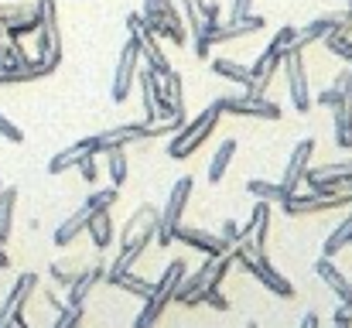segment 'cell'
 I'll list each match as a JSON object with an SVG mask.
<instances>
[{
  "instance_id": "cell-1",
  "label": "cell",
  "mask_w": 352,
  "mask_h": 328,
  "mask_svg": "<svg viewBox=\"0 0 352 328\" xmlns=\"http://www.w3.org/2000/svg\"><path fill=\"white\" fill-rule=\"evenodd\" d=\"M185 274H188L185 260H171V263L157 274L154 291L144 298V308H140V315L133 318V328H157L161 315H164V308L175 301V291H178V284H182Z\"/></svg>"
},
{
  "instance_id": "cell-2",
  "label": "cell",
  "mask_w": 352,
  "mask_h": 328,
  "mask_svg": "<svg viewBox=\"0 0 352 328\" xmlns=\"http://www.w3.org/2000/svg\"><path fill=\"white\" fill-rule=\"evenodd\" d=\"M219 116H223V103L219 100H212L209 107L202 109L195 120H185V127L178 130V133H171V144H168V154L171 157H178V161H185V157H192L209 137H212V130H216V123H219Z\"/></svg>"
},
{
  "instance_id": "cell-3",
  "label": "cell",
  "mask_w": 352,
  "mask_h": 328,
  "mask_svg": "<svg viewBox=\"0 0 352 328\" xmlns=\"http://www.w3.org/2000/svg\"><path fill=\"white\" fill-rule=\"evenodd\" d=\"M233 270V256H206V263L195 270V274H185L178 291H175V301L185 305V308H195V298L206 291V287H223L226 274Z\"/></svg>"
},
{
  "instance_id": "cell-4",
  "label": "cell",
  "mask_w": 352,
  "mask_h": 328,
  "mask_svg": "<svg viewBox=\"0 0 352 328\" xmlns=\"http://www.w3.org/2000/svg\"><path fill=\"white\" fill-rule=\"evenodd\" d=\"M294 41H298V28L294 24H284V28H277V34L267 41V48L256 55V62H253V79H256V89L253 93H260V96H267V86H270V79H274V72L284 65V52L287 48H294Z\"/></svg>"
},
{
  "instance_id": "cell-5",
  "label": "cell",
  "mask_w": 352,
  "mask_h": 328,
  "mask_svg": "<svg viewBox=\"0 0 352 328\" xmlns=\"http://www.w3.org/2000/svg\"><path fill=\"white\" fill-rule=\"evenodd\" d=\"M144 24L157 34V38H168L171 45L185 48L188 45V31H185V17L182 10L175 7V0H144Z\"/></svg>"
},
{
  "instance_id": "cell-6",
  "label": "cell",
  "mask_w": 352,
  "mask_h": 328,
  "mask_svg": "<svg viewBox=\"0 0 352 328\" xmlns=\"http://www.w3.org/2000/svg\"><path fill=\"white\" fill-rule=\"evenodd\" d=\"M41 24H38V52L31 58L45 62L48 69H58L62 62V28H58V0H38Z\"/></svg>"
},
{
  "instance_id": "cell-7",
  "label": "cell",
  "mask_w": 352,
  "mask_h": 328,
  "mask_svg": "<svg viewBox=\"0 0 352 328\" xmlns=\"http://www.w3.org/2000/svg\"><path fill=\"white\" fill-rule=\"evenodd\" d=\"M192 188H195V182H192V175H185V178H178L175 188L168 192V202H164V209H161V216H157V236H154L157 246H171V243H175V229L182 226V216H185V206H188Z\"/></svg>"
},
{
  "instance_id": "cell-8",
  "label": "cell",
  "mask_w": 352,
  "mask_h": 328,
  "mask_svg": "<svg viewBox=\"0 0 352 328\" xmlns=\"http://www.w3.org/2000/svg\"><path fill=\"white\" fill-rule=\"evenodd\" d=\"M230 256H233V263H239L246 274H253L270 294H277V298H294V284L270 263V256L263 253V256H250V253H243V250H230Z\"/></svg>"
},
{
  "instance_id": "cell-9",
  "label": "cell",
  "mask_w": 352,
  "mask_h": 328,
  "mask_svg": "<svg viewBox=\"0 0 352 328\" xmlns=\"http://www.w3.org/2000/svg\"><path fill=\"white\" fill-rule=\"evenodd\" d=\"M126 34L137 38V45H140V62H147V69H151L157 79H164V76L171 72V62H168V55H164V48H161V38L144 24L140 14H130V17H126Z\"/></svg>"
},
{
  "instance_id": "cell-10",
  "label": "cell",
  "mask_w": 352,
  "mask_h": 328,
  "mask_svg": "<svg viewBox=\"0 0 352 328\" xmlns=\"http://www.w3.org/2000/svg\"><path fill=\"white\" fill-rule=\"evenodd\" d=\"M284 79H287V96L294 103V113H311V86H308V65H305V52L301 48H287L284 52Z\"/></svg>"
},
{
  "instance_id": "cell-11",
  "label": "cell",
  "mask_w": 352,
  "mask_h": 328,
  "mask_svg": "<svg viewBox=\"0 0 352 328\" xmlns=\"http://www.w3.org/2000/svg\"><path fill=\"white\" fill-rule=\"evenodd\" d=\"M332 34H352V7L349 10H332V14H322L315 21H308L305 28H298V41L294 48H308V45H318V41H329Z\"/></svg>"
},
{
  "instance_id": "cell-12",
  "label": "cell",
  "mask_w": 352,
  "mask_h": 328,
  "mask_svg": "<svg viewBox=\"0 0 352 328\" xmlns=\"http://www.w3.org/2000/svg\"><path fill=\"white\" fill-rule=\"evenodd\" d=\"M137 69H140V45L137 38L126 34V45L120 48V62H117V72H113V103H126L130 100V89L137 86Z\"/></svg>"
},
{
  "instance_id": "cell-13",
  "label": "cell",
  "mask_w": 352,
  "mask_h": 328,
  "mask_svg": "<svg viewBox=\"0 0 352 328\" xmlns=\"http://www.w3.org/2000/svg\"><path fill=\"white\" fill-rule=\"evenodd\" d=\"M82 140H86V151L103 154V151H110V147H126V144L151 140V127H147V123H120V127H110V130H103V133L82 137Z\"/></svg>"
},
{
  "instance_id": "cell-14",
  "label": "cell",
  "mask_w": 352,
  "mask_h": 328,
  "mask_svg": "<svg viewBox=\"0 0 352 328\" xmlns=\"http://www.w3.org/2000/svg\"><path fill=\"white\" fill-rule=\"evenodd\" d=\"M311 157H315V140H311V137L298 140V144H294V151H291V157H287L284 178H280V188L287 192V199L301 192L305 175H308V168H311Z\"/></svg>"
},
{
  "instance_id": "cell-15",
  "label": "cell",
  "mask_w": 352,
  "mask_h": 328,
  "mask_svg": "<svg viewBox=\"0 0 352 328\" xmlns=\"http://www.w3.org/2000/svg\"><path fill=\"white\" fill-rule=\"evenodd\" d=\"M223 113L233 116H256V120H280L284 109L277 107L274 100L260 96V93H239V96H223Z\"/></svg>"
},
{
  "instance_id": "cell-16",
  "label": "cell",
  "mask_w": 352,
  "mask_h": 328,
  "mask_svg": "<svg viewBox=\"0 0 352 328\" xmlns=\"http://www.w3.org/2000/svg\"><path fill=\"white\" fill-rule=\"evenodd\" d=\"M34 291H38V274H34V270H24V274L14 281L10 294L3 298V305H0V328H14V318L24 315V305L31 301Z\"/></svg>"
},
{
  "instance_id": "cell-17",
  "label": "cell",
  "mask_w": 352,
  "mask_h": 328,
  "mask_svg": "<svg viewBox=\"0 0 352 328\" xmlns=\"http://www.w3.org/2000/svg\"><path fill=\"white\" fill-rule=\"evenodd\" d=\"M107 270H110V263H107V260H93V263H86V270L69 284L65 308H82V305L89 301V294L96 291V284H100V281H107Z\"/></svg>"
},
{
  "instance_id": "cell-18",
  "label": "cell",
  "mask_w": 352,
  "mask_h": 328,
  "mask_svg": "<svg viewBox=\"0 0 352 328\" xmlns=\"http://www.w3.org/2000/svg\"><path fill=\"white\" fill-rule=\"evenodd\" d=\"M175 239H182L185 246L206 253V256H226L233 246L219 236V232H209V229H199V226H178L175 229Z\"/></svg>"
},
{
  "instance_id": "cell-19",
  "label": "cell",
  "mask_w": 352,
  "mask_h": 328,
  "mask_svg": "<svg viewBox=\"0 0 352 328\" xmlns=\"http://www.w3.org/2000/svg\"><path fill=\"white\" fill-rule=\"evenodd\" d=\"M260 28H267V21L260 17V14H246V17H226V21H219L209 34H206V41L209 45H226V41H236V38H246V34H256Z\"/></svg>"
},
{
  "instance_id": "cell-20",
  "label": "cell",
  "mask_w": 352,
  "mask_h": 328,
  "mask_svg": "<svg viewBox=\"0 0 352 328\" xmlns=\"http://www.w3.org/2000/svg\"><path fill=\"white\" fill-rule=\"evenodd\" d=\"M182 17H185V31H188V41L195 48L199 58H212V45L206 41V31H202V0H182Z\"/></svg>"
},
{
  "instance_id": "cell-21",
  "label": "cell",
  "mask_w": 352,
  "mask_h": 328,
  "mask_svg": "<svg viewBox=\"0 0 352 328\" xmlns=\"http://www.w3.org/2000/svg\"><path fill=\"white\" fill-rule=\"evenodd\" d=\"M315 274L322 277V284H329V291H332L342 305L352 308V284H349V277L332 263V256H318V260H315Z\"/></svg>"
},
{
  "instance_id": "cell-22",
  "label": "cell",
  "mask_w": 352,
  "mask_h": 328,
  "mask_svg": "<svg viewBox=\"0 0 352 328\" xmlns=\"http://www.w3.org/2000/svg\"><path fill=\"white\" fill-rule=\"evenodd\" d=\"M89 216H93V209H89V206L82 202V206H79V209H76L72 216L62 219V222H58V229H55V236H52V239H55V246H72V243H76V239H79V236L86 232V226H89Z\"/></svg>"
},
{
  "instance_id": "cell-23",
  "label": "cell",
  "mask_w": 352,
  "mask_h": 328,
  "mask_svg": "<svg viewBox=\"0 0 352 328\" xmlns=\"http://www.w3.org/2000/svg\"><path fill=\"white\" fill-rule=\"evenodd\" d=\"M212 72H216V76H223V79H230V83H236L243 93H253V89H256L253 72H250L246 65L233 62V58H212Z\"/></svg>"
},
{
  "instance_id": "cell-24",
  "label": "cell",
  "mask_w": 352,
  "mask_h": 328,
  "mask_svg": "<svg viewBox=\"0 0 352 328\" xmlns=\"http://www.w3.org/2000/svg\"><path fill=\"white\" fill-rule=\"evenodd\" d=\"M55 69H48L45 62H38V58H31L28 65H17V69H3L0 72V86H17V83H34V79H45V76H52Z\"/></svg>"
},
{
  "instance_id": "cell-25",
  "label": "cell",
  "mask_w": 352,
  "mask_h": 328,
  "mask_svg": "<svg viewBox=\"0 0 352 328\" xmlns=\"http://www.w3.org/2000/svg\"><path fill=\"white\" fill-rule=\"evenodd\" d=\"M86 232H89V239H93V246L103 253L107 246H113V219H110V209H103V212H93L89 216V226H86Z\"/></svg>"
},
{
  "instance_id": "cell-26",
  "label": "cell",
  "mask_w": 352,
  "mask_h": 328,
  "mask_svg": "<svg viewBox=\"0 0 352 328\" xmlns=\"http://www.w3.org/2000/svg\"><path fill=\"white\" fill-rule=\"evenodd\" d=\"M17 192L14 185L0 188V246L10 243V232H14V209H17Z\"/></svg>"
},
{
  "instance_id": "cell-27",
  "label": "cell",
  "mask_w": 352,
  "mask_h": 328,
  "mask_svg": "<svg viewBox=\"0 0 352 328\" xmlns=\"http://www.w3.org/2000/svg\"><path fill=\"white\" fill-rule=\"evenodd\" d=\"M34 17H41L38 0H24V3L7 0V3H0V24H3V28H7V24H21V21H34Z\"/></svg>"
},
{
  "instance_id": "cell-28",
  "label": "cell",
  "mask_w": 352,
  "mask_h": 328,
  "mask_svg": "<svg viewBox=\"0 0 352 328\" xmlns=\"http://www.w3.org/2000/svg\"><path fill=\"white\" fill-rule=\"evenodd\" d=\"M233 157H236V140L230 137V140H223V144L216 147V154H212V161H209V185H219V182L226 178Z\"/></svg>"
},
{
  "instance_id": "cell-29",
  "label": "cell",
  "mask_w": 352,
  "mask_h": 328,
  "mask_svg": "<svg viewBox=\"0 0 352 328\" xmlns=\"http://www.w3.org/2000/svg\"><path fill=\"white\" fill-rule=\"evenodd\" d=\"M100 157L107 161L110 182H113L117 188H123V185H126V178H130V161H126V147H110V151H103Z\"/></svg>"
},
{
  "instance_id": "cell-30",
  "label": "cell",
  "mask_w": 352,
  "mask_h": 328,
  "mask_svg": "<svg viewBox=\"0 0 352 328\" xmlns=\"http://www.w3.org/2000/svg\"><path fill=\"white\" fill-rule=\"evenodd\" d=\"M107 284H110V287H120V291H126V294H133V298H147V294L154 291V281H147V277H137L133 270L117 274V277H107Z\"/></svg>"
},
{
  "instance_id": "cell-31",
  "label": "cell",
  "mask_w": 352,
  "mask_h": 328,
  "mask_svg": "<svg viewBox=\"0 0 352 328\" xmlns=\"http://www.w3.org/2000/svg\"><path fill=\"white\" fill-rule=\"evenodd\" d=\"M246 192L256 199V202H277L284 206L287 202V192L280 188V182H263V178H250L246 182Z\"/></svg>"
},
{
  "instance_id": "cell-32",
  "label": "cell",
  "mask_w": 352,
  "mask_h": 328,
  "mask_svg": "<svg viewBox=\"0 0 352 328\" xmlns=\"http://www.w3.org/2000/svg\"><path fill=\"white\" fill-rule=\"evenodd\" d=\"M86 270V263L79 260V256H62V260H55L52 267H48V274H52V281L55 284H62V287H69L79 274Z\"/></svg>"
},
{
  "instance_id": "cell-33",
  "label": "cell",
  "mask_w": 352,
  "mask_h": 328,
  "mask_svg": "<svg viewBox=\"0 0 352 328\" xmlns=\"http://www.w3.org/2000/svg\"><path fill=\"white\" fill-rule=\"evenodd\" d=\"M161 86H164V96H168V103L175 109V116H185V79H182V72L171 69L161 79Z\"/></svg>"
},
{
  "instance_id": "cell-34",
  "label": "cell",
  "mask_w": 352,
  "mask_h": 328,
  "mask_svg": "<svg viewBox=\"0 0 352 328\" xmlns=\"http://www.w3.org/2000/svg\"><path fill=\"white\" fill-rule=\"evenodd\" d=\"M82 154H86V140H76V144H69L65 151H58V154L48 161V175H62V171L76 168Z\"/></svg>"
},
{
  "instance_id": "cell-35",
  "label": "cell",
  "mask_w": 352,
  "mask_h": 328,
  "mask_svg": "<svg viewBox=\"0 0 352 328\" xmlns=\"http://www.w3.org/2000/svg\"><path fill=\"white\" fill-rule=\"evenodd\" d=\"M349 239H352V212H349V219H342V222L329 232V239H325V246H322V256H332V260H336V253H342V250L349 246Z\"/></svg>"
},
{
  "instance_id": "cell-36",
  "label": "cell",
  "mask_w": 352,
  "mask_h": 328,
  "mask_svg": "<svg viewBox=\"0 0 352 328\" xmlns=\"http://www.w3.org/2000/svg\"><path fill=\"white\" fill-rule=\"evenodd\" d=\"M117 199H120V188L117 185H110V188H103V192H89L86 206H89L93 212H103V209H113Z\"/></svg>"
},
{
  "instance_id": "cell-37",
  "label": "cell",
  "mask_w": 352,
  "mask_h": 328,
  "mask_svg": "<svg viewBox=\"0 0 352 328\" xmlns=\"http://www.w3.org/2000/svg\"><path fill=\"white\" fill-rule=\"evenodd\" d=\"M79 175H82V182H89V185H96L100 182V154H93V151H86L82 157H79Z\"/></svg>"
},
{
  "instance_id": "cell-38",
  "label": "cell",
  "mask_w": 352,
  "mask_h": 328,
  "mask_svg": "<svg viewBox=\"0 0 352 328\" xmlns=\"http://www.w3.org/2000/svg\"><path fill=\"white\" fill-rule=\"evenodd\" d=\"M325 45H329V52H332V55H339V58L352 69V38L349 34H332Z\"/></svg>"
},
{
  "instance_id": "cell-39",
  "label": "cell",
  "mask_w": 352,
  "mask_h": 328,
  "mask_svg": "<svg viewBox=\"0 0 352 328\" xmlns=\"http://www.w3.org/2000/svg\"><path fill=\"white\" fill-rule=\"evenodd\" d=\"M195 305H209V308H216V311H230V298H226L219 287H206V291L195 298Z\"/></svg>"
},
{
  "instance_id": "cell-40",
  "label": "cell",
  "mask_w": 352,
  "mask_h": 328,
  "mask_svg": "<svg viewBox=\"0 0 352 328\" xmlns=\"http://www.w3.org/2000/svg\"><path fill=\"white\" fill-rule=\"evenodd\" d=\"M219 21H223V7H219L216 0H202V31L209 34Z\"/></svg>"
},
{
  "instance_id": "cell-41",
  "label": "cell",
  "mask_w": 352,
  "mask_h": 328,
  "mask_svg": "<svg viewBox=\"0 0 352 328\" xmlns=\"http://www.w3.org/2000/svg\"><path fill=\"white\" fill-rule=\"evenodd\" d=\"M315 175H336V178H352V157L346 161H332V164H318V168H311Z\"/></svg>"
},
{
  "instance_id": "cell-42",
  "label": "cell",
  "mask_w": 352,
  "mask_h": 328,
  "mask_svg": "<svg viewBox=\"0 0 352 328\" xmlns=\"http://www.w3.org/2000/svg\"><path fill=\"white\" fill-rule=\"evenodd\" d=\"M0 137H3L7 144H24V130H21L14 120H7L3 113H0Z\"/></svg>"
},
{
  "instance_id": "cell-43",
  "label": "cell",
  "mask_w": 352,
  "mask_h": 328,
  "mask_svg": "<svg viewBox=\"0 0 352 328\" xmlns=\"http://www.w3.org/2000/svg\"><path fill=\"white\" fill-rule=\"evenodd\" d=\"M315 103H318V107H339V103H342V93H339V89H336V86H329V89H322V93H315Z\"/></svg>"
},
{
  "instance_id": "cell-44",
  "label": "cell",
  "mask_w": 352,
  "mask_h": 328,
  "mask_svg": "<svg viewBox=\"0 0 352 328\" xmlns=\"http://www.w3.org/2000/svg\"><path fill=\"white\" fill-rule=\"evenodd\" d=\"M219 236H223L230 246H236V243H239V222H236V219H223V229H219Z\"/></svg>"
},
{
  "instance_id": "cell-45",
  "label": "cell",
  "mask_w": 352,
  "mask_h": 328,
  "mask_svg": "<svg viewBox=\"0 0 352 328\" xmlns=\"http://www.w3.org/2000/svg\"><path fill=\"white\" fill-rule=\"evenodd\" d=\"M332 322H336V328H352V308L349 305H339L336 315H332Z\"/></svg>"
},
{
  "instance_id": "cell-46",
  "label": "cell",
  "mask_w": 352,
  "mask_h": 328,
  "mask_svg": "<svg viewBox=\"0 0 352 328\" xmlns=\"http://www.w3.org/2000/svg\"><path fill=\"white\" fill-rule=\"evenodd\" d=\"M250 7H253V0H233V3H230V17H246V14H253V10H250Z\"/></svg>"
},
{
  "instance_id": "cell-47",
  "label": "cell",
  "mask_w": 352,
  "mask_h": 328,
  "mask_svg": "<svg viewBox=\"0 0 352 328\" xmlns=\"http://www.w3.org/2000/svg\"><path fill=\"white\" fill-rule=\"evenodd\" d=\"M298 328H322V318H318V311H308L305 318H301V325Z\"/></svg>"
},
{
  "instance_id": "cell-48",
  "label": "cell",
  "mask_w": 352,
  "mask_h": 328,
  "mask_svg": "<svg viewBox=\"0 0 352 328\" xmlns=\"http://www.w3.org/2000/svg\"><path fill=\"white\" fill-rule=\"evenodd\" d=\"M7 267H10V256H7V250L0 246V270H7Z\"/></svg>"
},
{
  "instance_id": "cell-49",
  "label": "cell",
  "mask_w": 352,
  "mask_h": 328,
  "mask_svg": "<svg viewBox=\"0 0 352 328\" xmlns=\"http://www.w3.org/2000/svg\"><path fill=\"white\" fill-rule=\"evenodd\" d=\"M0 41H3V24H0Z\"/></svg>"
},
{
  "instance_id": "cell-50",
  "label": "cell",
  "mask_w": 352,
  "mask_h": 328,
  "mask_svg": "<svg viewBox=\"0 0 352 328\" xmlns=\"http://www.w3.org/2000/svg\"><path fill=\"white\" fill-rule=\"evenodd\" d=\"M349 246H352V239H349Z\"/></svg>"
},
{
  "instance_id": "cell-51",
  "label": "cell",
  "mask_w": 352,
  "mask_h": 328,
  "mask_svg": "<svg viewBox=\"0 0 352 328\" xmlns=\"http://www.w3.org/2000/svg\"><path fill=\"white\" fill-rule=\"evenodd\" d=\"M0 188H3V185H0Z\"/></svg>"
}]
</instances>
